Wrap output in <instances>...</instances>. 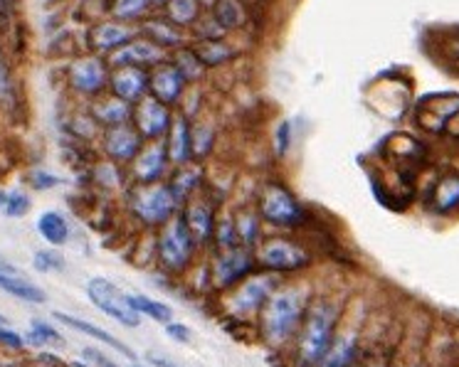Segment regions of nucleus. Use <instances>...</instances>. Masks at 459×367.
<instances>
[{
    "instance_id": "obj_7",
    "label": "nucleus",
    "mask_w": 459,
    "mask_h": 367,
    "mask_svg": "<svg viewBox=\"0 0 459 367\" xmlns=\"http://www.w3.org/2000/svg\"><path fill=\"white\" fill-rule=\"evenodd\" d=\"M178 205V200L173 195V190L169 185H149V188H143L134 198V209H136V215H139L143 222H149V225H159V222H169L170 215H173V209Z\"/></svg>"
},
{
    "instance_id": "obj_20",
    "label": "nucleus",
    "mask_w": 459,
    "mask_h": 367,
    "mask_svg": "<svg viewBox=\"0 0 459 367\" xmlns=\"http://www.w3.org/2000/svg\"><path fill=\"white\" fill-rule=\"evenodd\" d=\"M0 291L21 298V301H28V303H45L48 301L45 291L30 284V281H25L22 277H18V271H3L0 269Z\"/></svg>"
},
{
    "instance_id": "obj_23",
    "label": "nucleus",
    "mask_w": 459,
    "mask_h": 367,
    "mask_svg": "<svg viewBox=\"0 0 459 367\" xmlns=\"http://www.w3.org/2000/svg\"><path fill=\"white\" fill-rule=\"evenodd\" d=\"M38 232H40L45 242H50L55 247H60V244H65L70 239L67 219L62 218L60 212H55V209H48V212H42L40 218H38Z\"/></svg>"
},
{
    "instance_id": "obj_13",
    "label": "nucleus",
    "mask_w": 459,
    "mask_h": 367,
    "mask_svg": "<svg viewBox=\"0 0 459 367\" xmlns=\"http://www.w3.org/2000/svg\"><path fill=\"white\" fill-rule=\"evenodd\" d=\"M141 139H143V136H141L136 126L121 124V126H111V129H107L104 149L109 153V158L124 163V160H134L139 156Z\"/></svg>"
},
{
    "instance_id": "obj_9",
    "label": "nucleus",
    "mask_w": 459,
    "mask_h": 367,
    "mask_svg": "<svg viewBox=\"0 0 459 367\" xmlns=\"http://www.w3.org/2000/svg\"><path fill=\"white\" fill-rule=\"evenodd\" d=\"M309 261V254L294 242L287 239H272L262 247V264L272 271H294Z\"/></svg>"
},
{
    "instance_id": "obj_27",
    "label": "nucleus",
    "mask_w": 459,
    "mask_h": 367,
    "mask_svg": "<svg viewBox=\"0 0 459 367\" xmlns=\"http://www.w3.org/2000/svg\"><path fill=\"white\" fill-rule=\"evenodd\" d=\"M195 55H198V60L205 64V67H218V64H225V62H230L238 52L230 47L228 42H222L218 38V40H200L195 47Z\"/></svg>"
},
{
    "instance_id": "obj_10",
    "label": "nucleus",
    "mask_w": 459,
    "mask_h": 367,
    "mask_svg": "<svg viewBox=\"0 0 459 367\" xmlns=\"http://www.w3.org/2000/svg\"><path fill=\"white\" fill-rule=\"evenodd\" d=\"M183 90H186V80L180 77V72L176 70L173 62L166 60L149 70V94H153L163 104L170 107L173 101H178Z\"/></svg>"
},
{
    "instance_id": "obj_25",
    "label": "nucleus",
    "mask_w": 459,
    "mask_h": 367,
    "mask_svg": "<svg viewBox=\"0 0 459 367\" xmlns=\"http://www.w3.org/2000/svg\"><path fill=\"white\" fill-rule=\"evenodd\" d=\"M432 205L437 212L459 209V175H445L432 190Z\"/></svg>"
},
{
    "instance_id": "obj_40",
    "label": "nucleus",
    "mask_w": 459,
    "mask_h": 367,
    "mask_svg": "<svg viewBox=\"0 0 459 367\" xmlns=\"http://www.w3.org/2000/svg\"><path fill=\"white\" fill-rule=\"evenodd\" d=\"M8 101H13L11 74H8V67H5V62L0 60V104H8Z\"/></svg>"
},
{
    "instance_id": "obj_51",
    "label": "nucleus",
    "mask_w": 459,
    "mask_h": 367,
    "mask_svg": "<svg viewBox=\"0 0 459 367\" xmlns=\"http://www.w3.org/2000/svg\"><path fill=\"white\" fill-rule=\"evenodd\" d=\"M242 3H255V0H242Z\"/></svg>"
},
{
    "instance_id": "obj_47",
    "label": "nucleus",
    "mask_w": 459,
    "mask_h": 367,
    "mask_svg": "<svg viewBox=\"0 0 459 367\" xmlns=\"http://www.w3.org/2000/svg\"><path fill=\"white\" fill-rule=\"evenodd\" d=\"M0 269H3V271H15V267H13L11 261H5L3 257H0Z\"/></svg>"
},
{
    "instance_id": "obj_35",
    "label": "nucleus",
    "mask_w": 459,
    "mask_h": 367,
    "mask_svg": "<svg viewBox=\"0 0 459 367\" xmlns=\"http://www.w3.org/2000/svg\"><path fill=\"white\" fill-rule=\"evenodd\" d=\"M151 5H153V0H117L114 3V15L119 21H139Z\"/></svg>"
},
{
    "instance_id": "obj_26",
    "label": "nucleus",
    "mask_w": 459,
    "mask_h": 367,
    "mask_svg": "<svg viewBox=\"0 0 459 367\" xmlns=\"http://www.w3.org/2000/svg\"><path fill=\"white\" fill-rule=\"evenodd\" d=\"M52 316L57 318V320H62L65 326L74 328V330H82V333H87V336L97 337V340H101V343H107L109 347H114V350H121V353H126V355H131V350L121 340H117L114 336H109L107 330H101V328L91 326V323H87V320H82V318H74V316H67V313H62V311H55Z\"/></svg>"
},
{
    "instance_id": "obj_18",
    "label": "nucleus",
    "mask_w": 459,
    "mask_h": 367,
    "mask_svg": "<svg viewBox=\"0 0 459 367\" xmlns=\"http://www.w3.org/2000/svg\"><path fill=\"white\" fill-rule=\"evenodd\" d=\"M166 150H169V158L176 166H186L193 158V146H190V121L186 116H173L170 121V129L166 133Z\"/></svg>"
},
{
    "instance_id": "obj_4",
    "label": "nucleus",
    "mask_w": 459,
    "mask_h": 367,
    "mask_svg": "<svg viewBox=\"0 0 459 367\" xmlns=\"http://www.w3.org/2000/svg\"><path fill=\"white\" fill-rule=\"evenodd\" d=\"M193 244L195 239L190 235L188 225L183 218H170L163 235L159 239V257L163 261V267L180 271L190 261L193 254Z\"/></svg>"
},
{
    "instance_id": "obj_6",
    "label": "nucleus",
    "mask_w": 459,
    "mask_h": 367,
    "mask_svg": "<svg viewBox=\"0 0 459 367\" xmlns=\"http://www.w3.org/2000/svg\"><path fill=\"white\" fill-rule=\"evenodd\" d=\"M134 116V124L143 139L149 141H160L166 139V133L170 129V121H173V114H170L169 104H163L160 99H156L153 94H143L136 107L131 111Z\"/></svg>"
},
{
    "instance_id": "obj_39",
    "label": "nucleus",
    "mask_w": 459,
    "mask_h": 367,
    "mask_svg": "<svg viewBox=\"0 0 459 367\" xmlns=\"http://www.w3.org/2000/svg\"><path fill=\"white\" fill-rule=\"evenodd\" d=\"M238 237H240L242 242H247V244H252L255 237H257V222H255L250 215H242V219L238 222Z\"/></svg>"
},
{
    "instance_id": "obj_50",
    "label": "nucleus",
    "mask_w": 459,
    "mask_h": 367,
    "mask_svg": "<svg viewBox=\"0 0 459 367\" xmlns=\"http://www.w3.org/2000/svg\"><path fill=\"white\" fill-rule=\"evenodd\" d=\"M366 367H385V365H380V363H370V365H366Z\"/></svg>"
},
{
    "instance_id": "obj_29",
    "label": "nucleus",
    "mask_w": 459,
    "mask_h": 367,
    "mask_svg": "<svg viewBox=\"0 0 459 367\" xmlns=\"http://www.w3.org/2000/svg\"><path fill=\"white\" fill-rule=\"evenodd\" d=\"M353 360H356V337L346 336L326 350L319 367H351Z\"/></svg>"
},
{
    "instance_id": "obj_53",
    "label": "nucleus",
    "mask_w": 459,
    "mask_h": 367,
    "mask_svg": "<svg viewBox=\"0 0 459 367\" xmlns=\"http://www.w3.org/2000/svg\"><path fill=\"white\" fill-rule=\"evenodd\" d=\"M134 367H143V365H134Z\"/></svg>"
},
{
    "instance_id": "obj_37",
    "label": "nucleus",
    "mask_w": 459,
    "mask_h": 367,
    "mask_svg": "<svg viewBox=\"0 0 459 367\" xmlns=\"http://www.w3.org/2000/svg\"><path fill=\"white\" fill-rule=\"evenodd\" d=\"M30 336H35L32 337L35 343H52V346H62V343H65V337H62L55 328L45 326V323H32Z\"/></svg>"
},
{
    "instance_id": "obj_49",
    "label": "nucleus",
    "mask_w": 459,
    "mask_h": 367,
    "mask_svg": "<svg viewBox=\"0 0 459 367\" xmlns=\"http://www.w3.org/2000/svg\"><path fill=\"white\" fill-rule=\"evenodd\" d=\"M169 0H153V5H166Z\"/></svg>"
},
{
    "instance_id": "obj_19",
    "label": "nucleus",
    "mask_w": 459,
    "mask_h": 367,
    "mask_svg": "<svg viewBox=\"0 0 459 367\" xmlns=\"http://www.w3.org/2000/svg\"><path fill=\"white\" fill-rule=\"evenodd\" d=\"M272 288H274V278H252V281H247V286H242L240 294L235 296L232 306L238 313H252L262 303H267Z\"/></svg>"
},
{
    "instance_id": "obj_21",
    "label": "nucleus",
    "mask_w": 459,
    "mask_h": 367,
    "mask_svg": "<svg viewBox=\"0 0 459 367\" xmlns=\"http://www.w3.org/2000/svg\"><path fill=\"white\" fill-rule=\"evenodd\" d=\"M212 21L225 32L240 30L247 25V8L242 0H218L212 5Z\"/></svg>"
},
{
    "instance_id": "obj_3",
    "label": "nucleus",
    "mask_w": 459,
    "mask_h": 367,
    "mask_svg": "<svg viewBox=\"0 0 459 367\" xmlns=\"http://www.w3.org/2000/svg\"><path fill=\"white\" fill-rule=\"evenodd\" d=\"M87 296L101 313L111 316L117 323L126 328H136L141 323V313L131 306L129 296L121 291L117 284H111L109 278L94 277L87 284Z\"/></svg>"
},
{
    "instance_id": "obj_44",
    "label": "nucleus",
    "mask_w": 459,
    "mask_h": 367,
    "mask_svg": "<svg viewBox=\"0 0 459 367\" xmlns=\"http://www.w3.org/2000/svg\"><path fill=\"white\" fill-rule=\"evenodd\" d=\"M84 357H87L90 363H94L97 367H119V365H114L109 357L101 355L100 350H91V347H87V350H84Z\"/></svg>"
},
{
    "instance_id": "obj_22",
    "label": "nucleus",
    "mask_w": 459,
    "mask_h": 367,
    "mask_svg": "<svg viewBox=\"0 0 459 367\" xmlns=\"http://www.w3.org/2000/svg\"><path fill=\"white\" fill-rule=\"evenodd\" d=\"M186 225H188L190 235L195 242H208L212 237V227H215V219H212V209L205 205V202H193L188 209H186Z\"/></svg>"
},
{
    "instance_id": "obj_32",
    "label": "nucleus",
    "mask_w": 459,
    "mask_h": 367,
    "mask_svg": "<svg viewBox=\"0 0 459 367\" xmlns=\"http://www.w3.org/2000/svg\"><path fill=\"white\" fill-rule=\"evenodd\" d=\"M200 183V170L198 168H188V163L173 175V180L169 183V188L173 190V195L178 202L188 200V195H193V190Z\"/></svg>"
},
{
    "instance_id": "obj_14",
    "label": "nucleus",
    "mask_w": 459,
    "mask_h": 367,
    "mask_svg": "<svg viewBox=\"0 0 459 367\" xmlns=\"http://www.w3.org/2000/svg\"><path fill=\"white\" fill-rule=\"evenodd\" d=\"M252 269V254L250 249H228L222 257L215 261V269H212V277L218 281V286H230L235 284L238 278H242Z\"/></svg>"
},
{
    "instance_id": "obj_36",
    "label": "nucleus",
    "mask_w": 459,
    "mask_h": 367,
    "mask_svg": "<svg viewBox=\"0 0 459 367\" xmlns=\"http://www.w3.org/2000/svg\"><path fill=\"white\" fill-rule=\"evenodd\" d=\"M35 269L38 271H62L65 269V259L57 252H38L35 254Z\"/></svg>"
},
{
    "instance_id": "obj_45",
    "label": "nucleus",
    "mask_w": 459,
    "mask_h": 367,
    "mask_svg": "<svg viewBox=\"0 0 459 367\" xmlns=\"http://www.w3.org/2000/svg\"><path fill=\"white\" fill-rule=\"evenodd\" d=\"M290 149V124L280 126V156H284V150Z\"/></svg>"
},
{
    "instance_id": "obj_42",
    "label": "nucleus",
    "mask_w": 459,
    "mask_h": 367,
    "mask_svg": "<svg viewBox=\"0 0 459 367\" xmlns=\"http://www.w3.org/2000/svg\"><path fill=\"white\" fill-rule=\"evenodd\" d=\"M166 333L178 343H188L190 340V330L186 326H180V323H166Z\"/></svg>"
},
{
    "instance_id": "obj_52",
    "label": "nucleus",
    "mask_w": 459,
    "mask_h": 367,
    "mask_svg": "<svg viewBox=\"0 0 459 367\" xmlns=\"http://www.w3.org/2000/svg\"><path fill=\"white\" fill-rule=\"evenodd\" d=\"M0 323H3V316H0Z\"/></svg>"
},
{
    "instance_id": "obj_48",
    "label": "nucleus",
    "mask_w": 459,
    "mask_h": 367,
    "mask_svg": "<svg viewBox=\"0 0 459 367\" xmlns=\"http://www.w3.org/2000/svg\"><path fill=\"white\" fill-rule=\"evenodd\" d=\"M198 3H200V8H210V11H212V5H215L218 0H198Z\"/></svg>"
},
{
    "instance_id": "obj_15",
    "label": "nucleus",
    "mask_w": 459,
    "mask_h": 367,
    "mask_svg": "<svg viewBox=\"0 0 459 367\" xmlns=\"http://www.w3.org/2000/svg\"><path fill=\"white\" fill-rule=\"evenodd\" d=\"M72 87L82 94H97L107 84V67L97 57H84L70 67Z\"/></svg>"
},
{
    "instance_id": "obj_16",
    "label": "nucleus",
    "mask_w": 459,
    "mask_h": 367,
    "mask_svg": "<svg viewBox=\"0 0 459 367\" xmlns=\"http://www.w3.org/2000/svg\"><path fill=\"white\" fill-rule=\"evenodd\" d=\"M143 38H149L151 42H156L163 50H180L186 45V30L178 28L176 22H170L169 18H149L141 25Z\"/></svg>"
},
{
    "instance_id": "obj_34",
    "label": "nucleus",
    "mask_w": 459,
    "mask_h": 367,
    "mask_svg": "<svg viewBox=\"0 0 459 367\" xmlns=\"http://www.w3.org/2000/svg\"><path fill=\"white\" fill-rule=\"evenodd\" d=\"M212 139H215V131L208 124H193L190 126V146H193V158H203L208 156L212 149Z\"/></svg>"
},
{
    "instance_id": "obj_30",
    "label": "nucleus",
    "mask_w": 459,
    "mask_h": 367,
    "mask_svg": "<svg viewBox=\"0 0 459 367\" xmlns=\"http://www.w3.org/2000/svg\"><path fill=\"white\" fill-rule=\"evenodd\" d=\"M173 64H176V70L180 72V77L186 80V84L200 80V77L205 74V70H208V67L198 60V55H195L193 47H180V50H176Z\"/></svg>"
},
{
    "instance_id": "obj_33",
    "label": "nucleus",
    "mask_w": 459,
    "mask_h": 367,
    "mask_svg": "<svg viewBox=\"0 0 459 367\" xmlns=\"http://www.w3.org/2000/svg\"><path fill=\"white\" fill-rule=\"evenodd\" d=\"M131 306L139 311L141 316H149L153 320H159V323H170V308L166 303H160V301H153L149 296H139V294H134L129 296Z\"/></svg>"
},
{
    "instance_id": "obj_12",
    "label": "nucleus",
    "mask_w": 459,
    "mask_h": 367,
    "mask_svg": "<svg viewBox=\"0 0 459 367\" xmlns=\"http://www.w3.org/2000/svg\"><path fill=\"white\" fill-rule=\"evenodd\" d=\"M111 90L119 99L136 104V101L149 94V70L143 67H117L111 74Z\"/></svg>"
},
{
    "instance_id": "obj_24",
    "label": "nucleus",
    "mask_w": 459,
    "mask_h": 367,
    "mask_svg": "<svg viewBox=\"0 0 459 367\" xmlns=\"http://www.w3.org/2000/svg\"><path fill=\"white\" fill-rule=\"evenodd\" d=\"M131 116V104L129 101L119 99L117 94L111 97V99L100 101L97 107H94V119L101 121L104 126H121V124H129Z\"/></svg>"
},
{
    "instance_id": "obj_31",
    "label": "nucleus",
    "mask_w": 459,
    "mask_h": 367,
    "mask_svg": "<svg viewBox=\"0 0 459 367\" xmlns=\"http://www.w3.org/2000/svg\"><path fill=\"white\" fill-rule=\"evenodd\" d=\"M0 212L13 219L22 218L30 212V198L22 190H0Z\"/></svg>"
},
{
    "instance_id": "obj_43",
    "label": "nucleus",
    "mask_w": 459,
    "mask_h": 367,
    "mask_svg": "<svg viewBox=\"0 0 459 367\" xmlns=\"http://www.w3.org/2000/svg\"><path fill=\"white\" fill-rule=\"evenodd\" d=\"M0 343H5V346L11 347H22V337L15 330H11V328H3V323H0Z\"/></svg>"
},
{
    "instance_id": "obj_38",
    "label": "nucleus",
    "mask_w": 459,
    "mask_h": 367,
    "mask_svg": "<svg viewBox=\"0 0 459 367\" xmlns=\"http://www.w3.org/2000/svg\"><path fill=\"white\" fill-rule=\"evenodd\" d=\"M238 242V225L232 219H222L218 225V244L222 249H232Z\"/></svg>"
},
{
    "instance_id": "obj_5",
    "label": "nucleus",
    "mask_w": 459,
    "mask_h": 367,
    "mask_svg": "<svg viewBox=\"0 0 459 367\" xmlns=\"http://www.w3.org/2000/svg\"><path fill=\"white\" fill-rule=\"evenodd\" d=\"M262 215L267 222L277 225V227H294L304 219L299 202L294 200L290 190L281 188L280 183H267L262 190L260 198Z\"/></svg>"
},
{
    "instance_id": "obj_17",
    "label": "nucleus",
    "mask_w": 459,
    "mask_h": 367,
    "mask_svg": "<svg viewBox=\"0 0 459 367\" xmlns=\"http://www.w3.org/2000/svg\"><path fill=\"white\" fill-rule=\"evenodd\" d=\"M134 38H139V32L121 22H100L91 30V45L100 52H117L124 45H129Z\"/></svg>"
},
{
    "instance_id": "obj_1",
    "label": "nucleus",
    "mask_w": 459,
    "mask_h": 367,
    "mask_svg": "<svg viewBox=\"0 0 459 367\" xmlns=\"http://www.w3.org/2000/svg\"><path fill=\"white\" fill-rule=\"evenodd\" d=\"M333 326H336V311L331 303L319 301L316 306L309 311V318L301 328L299 340V365L311 367L321 363V357L326 355L331 347V336H333Z\"/></svg>"
},
{
    "instance_id": "obj_28",
    "label": "nucleus",
    "mask_w": 459,
    "mask_h": 367,
    "mask_svg": "<svg viewBox=\"0 0 459 367\" xmlns=\"http://www.w3.org/2000/svg\"><path fill=\"white\" fill-rule=\"evenodd\" d=\"M166 18L183 30L190 25H198L200 3L198 0H169L166 3Z\"/></svg>"
},
{
    "instance_id": "obj_46",
    "label": "nucleus",
    "mask_w": 459,
    "mask_h": 367,
    "mask_svg": "<svg viewBox=\"0 0 459 367\" xmlns=\"http://www.w3.org/2000/svg\"><path fill=\"white\" fill-rule=\"evenodd\" d=\"M151 365H156V367H180V365H176V363H169V360H163V357H151Z\"/></svg>"
},
{
    "instance_id": "obj_8",
    "label": "nucleus",
    "mask_w": 459,
    "mask_h": 367,
    "mask_svg": "<svg viewBox=\"0 0 459 367\" xmlns=\"http://www.w3.org/2000/svg\"><path fill=\"white\" fill-rule=\"evenodd\" d=\"M166 57H169V52L159 47L156 42H151L149 38H134L129 45L111 52V64L114 67H143V70H151L160 62H166Z\"/></svg>"
},
{
    "instance_id": "obj_2",
    "label": "nucleus",
    "mask_w": 459,
    "mask_h": 367,
    "mask_svg": "<svg viewBox=\"0 0 459 367\" xmlns=\"http://www.w3.org/2000/svg\"><path fill=\"white\" fill-rule=\"evenodd\" d=\"M304 313V296L299 288H287L280 294H272L264 306V336L272 343H284L299 326V318Z\"/></svg>"
},
{
    "instance_id": "obj_11",
    "label": "nucleus",
    "mask_w": 459,
    "mask_h": 367,
    "mask_svg": "<svg viewBox=\"0 0 459 367\" xmlns=\"http://www.w3.org/2000/svg\"><path fill=\"white\" fill-rule=\"evenodd\" d=\"M166 160H169V150L163 141H149V146L139 150V156L134 158V175L143 183V185H153L159 183L163 170H166Z\"/></svg>"
},
{
    "instance_id": "obj_41",
    "label": "nucleus",
    "mask_w": 459,
    "mask_h": 367,
    "mask_svg": "<svg viewBox=\"0 0 459 367\" xmlns=\"http://www.w3.org/2000/svg\"><path fill=\"white\" fill-rule=\"evenodd\" d=\"M30 183L32 188L38 190H48V188H55V185H60V178H55L50 173H42V170H35L30 175Z\"/></svg>"
}]
</instances>
